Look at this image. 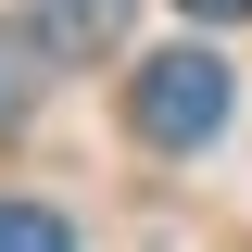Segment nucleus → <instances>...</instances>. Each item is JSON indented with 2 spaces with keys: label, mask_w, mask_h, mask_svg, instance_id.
I'll list each match as a JSON object with an SVG mask.
<instances>
[{
  "label": "nucleus",
  "mask_w": 252,
  "mask_h": 252,
  "mask_svg": "<svg viewBox=\"0 0 252 252\" xmlns=\"http://www.w3.org/2000/svg\"><path fill=\"white\" fill-rule=\"evenodd\" d=\"M38 63H51V51H38L26 26H0V126H26V114H38Z\"/></svg>",
  "instance_id": "7ed1b4c3"
},
{
  "label": "nucleus",
  "mask_w": 252,
  "mask_h": 252,
  "mask_svg": "<svg viewBox=\"0 0 252 252\" xmlns=\"http://www.w3.org/2000/svg\"><path fill=\"white\" fill-rule=\"evenodd\" d=\"M227 101H240V76H227L215 51H152L139 76H126V126H139L152 152H202V139H227Z\"/></svg>",
  "instance_id": "f257e3e1"
},
{
  "label": "nucleus",
  "mask_w": 252,
  "mask_h": 252,
  "mask_svg": "<svg viewBox=\"0 0 252 252\" xmlns=\"http://www.w3.org/2000/svg\"><path fill=\"white\" fill-rule=\"evenodd\" d=\"M177 13H202V26H240V13H252V0H177Z\"/></svg>",
  "instance_id": "39448f33"
},
{
  "label": "nucleus",
  "mask_w": 252,
  "mask_h": 252,
  "mask_svg": "<svg viewBox=\"0 0 252 252\" xmlns=\"http://www.w3.org/2000/svg\"><path fill=\"white\" fill-rule=\"evenodd\" d=\"M126 38V0H38V51H63V63H101Z\"/></svg>",
  "instance_id": "f03ea898"
},
{
  "label": "nucleus",
  "mask_w": 252,
  "mask_h": 252,
  "mask_svg": "<svg viewBox=\"0 0 252 252\" xmlns=\"http://www.w3.org/2000/svg\"><path fill=\"white\" fill-rule=\"evenodd\" d=\"M0 252H76V227L51 202H0Z\"/></svg>",
  "instance_id": "20e7f679"
}]
</instances>
